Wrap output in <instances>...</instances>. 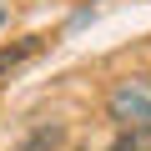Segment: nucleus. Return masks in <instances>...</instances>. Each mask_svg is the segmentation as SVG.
I'll use <instances>...</instances> for the list:
<instances>
[{
    "instance_id": "obj_2",
    "label": "nucleus",
    "mask_w": 151,
    "mask_h": 151,
    "mask_svg": "<svg viewBox=\"0 0 151 151\" xmlns=\"http://www.w3.org/2000/svg\"><path fill=\"white\" fill-rule=\"evenodd\" d=\"M60 146H65V126H60V121H45L20 151H60Z\"/></svg>"
},
{
    "instance_id": "obj_4",
    "label": "nucleus",
    "mask_w": 151,
    "mask_h": 151,
    "mask_svg": "<svg viewBox=\"0 0 151 151\" xmlns=\"http://www.w3.org/2000/svg\"><path fill=\"white\" fill-rule=\"evenodd\" d=\"M5 20H10V10H5V5H0V25H5Z\"/></svg>"
},
{
    "instance_id": "obj_1",
    "label": "nucleus",
    "mask_w": 151,
    "mask_h": 151,
    "mask_svg": "<svg viewBox=\"0 0 151 151\" xmlns=\"http://www.w3.org/2000/svg\"><path fill=\"white\" fill-rule=\"evenodd\" d=\"M106 116L116 121V131H136L151 126V76H126L106 91Z\"/></svg>"
},
{
    "instance_id": "obj_3",
    "label": "nucleus",
    "mask_w": 151,
    "mask_h": 151,
    "mask_svg": "<svg viewBox=\"0 0 151 151\" xmlns=\"http://www.w3.org/2000/svg\"><path fill=\"white\" fill-rule=\"evenodd\" d=\"M111 151H151V126H136V131H121Z\"/></svg>"
}]
</instances>
